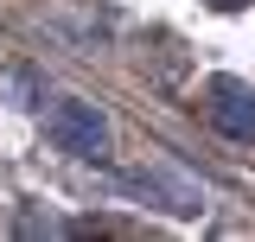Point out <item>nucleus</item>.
<instances>
[{
  "instance_id": "f257e3e1",
  "label": "nucleus",
  "mask_w": 255,
  "mask_h": 242,
  "mask_svg": "<svg viewBox=\"0 0 255 242\" xmlns=\"http://www.w3.org/2000/svg\"><path fill=\"white\" fill-rule=\"evenodd\" d=\"M45 134H51L58 153H77V159H102L109 153V121H102L96 102H58L45 115Z\"/></svg>"
},
{
  "instance_id": "f03ea898",
  "label": "nucleus",
  "mask_w": 255,
  "mask_h": 242,
  "mask_svg": "<svg viewBox=\"0 0 255 242\" xmlns=\"http://www.w3.org/2000/svg\"><path fill=\"white\" fill-rule=\"evenodd\" d=\"M204 121L217 127L223 140H255V90L236 77H217L204 90Z\"/></svg>"
},
{
  "instance_id": "7ed1b4c3",
  "label": "nucleus",
  "mask_w": 255,
  "mask_h": 242,
  "mask_svg": "<svg viewBox=\"0 0 255 242\" xmlns=\"http://www.w3.org/2000/svg\"><path fill=\"white\" fill-rule=\"evenodd\" d=\"M128 185H134L140 198H153L159 211H172V217L204 211V191H198L185 172H172V166H134V172H128Z\"/></svg>"
},
{
  "instance_id": "20e7f679",
  "label": "nucleus",
  "mask_w": 255,
  "mask_h": 242,
  "mask_svg": "<svg viewBox=\"0 0 255 242\" xmlns=\"http://www.w3.org/2000/svg\"><path fill=\"white\" fill-rule=\"evenodd\" d=\"M211 6H223V13H230V6H249V0H211Z\"/></svg>"
}]
</instances>
